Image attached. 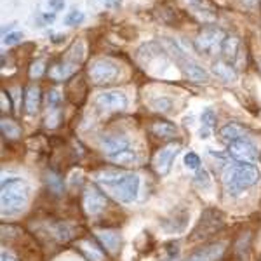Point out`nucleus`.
<instances>
[{
    "mask_svg": "<svg viewBox=\"0 0 261 261\" xmlns=\"http://www.w3.org/2000/svg\"><path fill=\"white\" fill-rule=\"evenodd\" d=\"M58 122H60V110H54L50 117H47V127H56Z\"/></svg>",
    "mask_w": 261,
    "mask_h": 261,
    "instance_id": "obj_35",
    "label": "nucleus"
},
{
    "mask_svg": "<svg viewBox=\"0 0 261 261\" xmlns=\"http://www.w3.org/2000/svg\"><path fill=\"white\" fill-rule=\"evenodd\" d=\"M120 73V66L110 58H98L91 63L89 66V77L96 86H105L117 81Z\"/></svg>",
    "mask_w": 261,
    "mask_h": 261,
    "instance_id": "obj_4",
    "label": "nucleus"
},
{
    "mask_svg": "<svg viewBox=\"0 0 261 261\" xmlns=\"http://www.w3.org/2000/svg\"><path fill=\"white\" fill-rule=\"evenodd\" d=\"M40 107V89L37 86H30L27 89V94H24V108H27V113H33L39 112Z\"/></svg>",
    "mask_w": 261,
    "mask_h": 261,
    "instance_id": "obj_19",
    "label": "nucleus"
},
{
    "mask_svg": "<svg viewBox=\"0 0 261 261\" xmlns=\"http://www.w3.org/2000/svg\"><path fill=\"white\" fill-rule=\"evenodd\" d=\"M150 130H151V134H155L157 138H172L178 133L176 125L171 124V122H153V124L150 125Z\"/></svg>",
    "mask_w": 261,
    "mask_h": 261,
    "instance_id": "obj_21",
    "label": "nucleus"
},
{
    "mask_svg": "<svg viewBox=\"0 0 261 261\" xmlns=\"http://www.w3.org/2000/svg\"><path fill=\"white\" fill-rule=\"evenodd\" d=\"M230 155L237 161H241L244 164H256L259 161V151L258 146L252 141L246 140H239L235 143H230Z\"/></svg>",
    "mask_w": 261,
    "mask_h": 261,
    "instance_id": "obj_8",
    "label": "nucleus"
},
{
    "mask_svg": "<svg viewBox=\"0 0 261 261\" xmlns=\"http://www.w3.org/2000/svg\"><path fill=\"white\" fill-rule=\"evenodd\" d=\"M0 127H2V133H4V136H7V138H19L21 136V127L16 122H12L9 119H2V124H0Z\"/></svg>",
    "mask_w": 261,
    "mask_h": 261,
    "instance_id": "obj_24",
    "label": "nucleus"
},
{
    "mask_svg": "<svg viewBox=\"0 0 261 261\" xmlns=\"http://www.w3.org/2000/svg\"><path fill=\"white\" fill-rule=\"evenodd\" d=\"M172 53L176 54L179 70L183 71V75L188 79V81H192L195 84H207L209 82V73L205 71L204 66H200L199 63L193 61L192 58L181 54V50L176 47V45H174V49H172Z\"/></svg>",
    "mask_w": 261,
    "mask_h": 261,
    "instance_id": "obj_6",
    "label": "nucleus"
},
{
    "mask_svg": "<svg viewBox=\"0 0 261 261\" xmlns=\"http://www.w3.org/2000/svg\"><path fill=\"white\" fill-rule=\"evenodd\" d=\"M30 200V185L18 176H6L2 179V193H0V204H2L4 216H14L24 211Z\"/></svg>",
    "mask_w": 261,
    "mask_h": 261,
    "instance_id": "obj_2",
    "label": "nucleus"
},
{
    "mask_svg": "<svg viewBox=\"0 0 261 261\" xmlns=\"http://www.w3.org/2000/svg\"><path fill=\"white\" fill-rule=\"evenodd\" d=\"M108 161L119 164V166H130V164L138 162V153H136V150H134L133 146H129V148L119 151L117 155H112Z\"/></svg>",
    "mask_w": 261,
    "mask_h": 261,
    "instance_id": "obj_22",
    "label": "nucleus"
},
{
    "mask_svg": "<svg viewBox=\"0 0 261 261\" xmlns=\"http://www.w3.org/2000/svg\"><path fill=\"white\" fill-rule=\"evenodd\" d=\"M185 166L188 167V169H200V159L197 153H193V151H188L187 155H185Z\"/></svg>",
    "mask_w": 261,
    "mask_h": 261,
    "instance_id": "obj_30",
    "label": "nucleus"
},
{
    "mask_svg": "<svg viewBox=\"0 0 261 261\" xmlns=\"http://www.w3.org/2000/svg\"><path fill=\"white\" fill-rule=\"evenodd\" d=\"M213 73L216 75L218 79H221L223 82H235L237 81V71L231 66V63L225 61V60H218L213 65Z\"/></svg>",
    "mask_w": 261,
    "mask_h": 261,
    "instance_id": "obj_16",
    "label": "nucleus"
},
{
    "mask_svg": "<svg viewBox=\"0 0 261 261\" xmlns=\"http://www.w3.org/2000/svg\"><path fill=\"white\" fill-rule=\"evenodd\" d=\"M239 47H241V40H239L235 35H226L221 44L223 60L228 61V63L235 61V58H237V54H239Z\"/></svg>",
    "mask_w": 261,
    "mask_h": 261,
    "instance_id": "obj_17",
    "label": "nucleus"
},
{
    "mask_svg": "<svg viewBox=\"0 0 261 261\" xmlns=\"http://www.w3.org/2000/svg\"><path fill=\"white\" fill-rule=\"evenodd\" d=\"M225 252V244L223 242H214V244H209V246L202 247L197 252L188 258L187 261H218L223 256Z\"/></svg>",
    "mask_w": 261,
    "mask_h": 261,
    "instance_id": "obj_13",
    "label": "nucleus"
},
{
    "mask_svg": "<svg viewBox=\"0 0 261 261\" xmlns=\"http://www.w3.org/2000/svg\"><path fill=\"white\" fill-rule=\"evenodd\" d=\"M259 71H261V63H259Z\"/></svg>",
    "mask_w": 261,
    "mask_h": 261,
    "instance_id": "obj_40",
    "label": "nucleus"
},
{
    "mask_svg": "<svg viewBox=\"0 0 261 261\" xmlns=\"http://www.w3.org/2000/svg\"><path fill=\"white\" fill-rule=\"evenodd\" d=\"M98 239L110 252H117L122 244V235L117 230H99L96 231Z\"/></svg>",
    "mask_w": 261,
    "mask_h": 261,
    "instance_id": "obj_15",
    "label": "nucleus"
},
{
    "mask_svg": "<svg viewBox=\"0 0 261 261\" xmlns=\"http://www.w3.org/2000/svg\"><path fill=\"white\" fill-rule=\"evenodd\" d=\"M96 107L103 112H122L127 108V96L120 91L101 92L96 96Z\"/></svg>",
    "mask_w": 261,
    "mask_h": 261,
    "instance_id": "obj_9",
    "label": "nucleus"
},
{
    "mask_svg": "<svg viewBox=\"0 0 261 261\" xmlns=\"http://www.w3.org/2000/svg\"><path fill=\"white\" fill-rule=\"evenodd\" d=\"M200 122H202V129L205 130H211L216 124V113H214L211 108H205L200 115Z\"/></svg>",
    "mask_w": 261,
    "mask_h": 261,
    "instance_id": "obj_27",
    "label": "nucleus"
},
{
    "mask_svg": "<svg viewBox=\"0 0 261 261\" xmlns=\"http://www.w3.org/2000/svg\"><path fill=\"white\" fill-rule=\"evenodd\" d=\"M21 39H23V33L21 32H12V33H7V35H4V45H14L18 44V42H21Z\"/></svg>",
    "mask_w": 261,
    "mask_h": 261,
    "instance_id": "obj_32",
    "label": "nucleus"
},
{
    "mask_svg": "<svg viewBox=\"0 0 261 261\" xmlns=\"http://www.w3.org/2000/svg\"><path fill=\"white\" fill-rule=\"evenodd\" d=\"M225 32L218 27H205L199 32V35L193 40V47L199 53L204 54H211L216 49L221 50V44L225 40Z\"/></svg>",
    "mask_w": 261,
    "mask_h": 261,
    "instance_id": "obj_5",
    "label": "nucleus"
},
{
    "mask_svg": "<svg viewBox=\"0 0 261 261\" xmlns=\"http://www.w3.org/2000/svg\"><path fill=\"white\" fill-rule=\"evenodd\" d=\"M60 101H61V96H60V92H58V91H50L47 94V105L53 108V110H58V105H60Z\"/></svg>",
    "mask_w": 261,
    "mask_h": 261,
    "instance_id": "obj_33",
    "label": "nucleus"
},
{
    "mask_svg": "<svg viewBox=\"0 0 261 261\" xmlns=\"http://www.w3.org/2000/svg\"><path fill=\"white\" fill-rule=\"evenodd\" d=\"M47 183H49V187L53 188L56 193H60L61 192V179L58 178L56 174H49L47 176Z\"/></svg>",
    "mask_w": 261,
    "mask_h": 261,
    "instance_id": "obj_34",
    "label": "nucleus"
},
{
    "mask_svg": "<svg viewBox=\"0 0 261 261\" xmlns=\"http://www.w3.org/2000/svg\"><path fill=\"white\" fill-rule=\"evenodd\" d=\"M49 7L53 11H61L65 7V0H49Z\"/></svg>",
    "mask_w": 261,
    "mask_h": 261,
    "instance_id": "obj_36",
    "label": "nucleus"
},
{
    "mask_svg": "<svg viewBox=\"0 0 261 261\" xmlns=\"http://www.w3.org/2000/svg\"><path fill=\"white\" fill-rule=\"evenodd\" d=\"M105 207H107V199H105L103 193H99L94 188L86 190V193H84V209H86V213L89 216H96Z\"/></svg>",
    "mask_w": 261,
    "mask_h": 261,
    "instance_id": "obj_11",
    "label": "nucleus"
},
{
    "mask_svg": "<svg viewBox=\"0 0 261 261\" xmlns=\"http://www.w3.org/2000/svg\"><path fill=\"white\" fill-rule=\"evenodd\" d=\"M84 21V14L81 11L73 9L68 12V16L65 18V24H68V27H77V24H81Z\"/></svg>",
    "mask_w": 261,
    "mask_h": 261,
    "instance_id": "obj_29",
    "label": "nucleus"
},
{
    "mask_svg": "<svg viewBox=\"0 0 261 261\" xmlns=\"http://www.w3.org/2000/svg\"><path fill=\"white\" fill-rule=\"evenodd\" d=\"M96 181L101 185L107 193H110L113 199L124 204H130L140 195L141 179L134 172H117V171H105L96 174Z\"/></svg>",
    "mask_w": 261,
    "mask_h": 261,
    "instance_id": "obj_1",
    "label": "nucleus"
},
{
    "mask_svg": "<svg viewBox=\"0 0 261 261\" xmlns=\"http://www.w3.org/2000/svg\"><path fill=\"white\" fill-rule=\"evenodd\" d=\"M2 261H18L14 258V256L11 254V252H7V251H2Z\"/></svg>",
    "mask_w": 261,
    "mask_h": 261,
    "instance_id": "obj_37",
    "label": "nucleus"
},
{
    "mask_svg": "<svg viewBox=\"0 0 261 261\" xmlns=\"http://www.w3.org/2000/svg\"><path fill=\"white\" fill-rule=\"evenodd\" d=\"M246 134H247L246 129L239 124H226V125H223L220 130V136L228 143V145L239 140H246Z\"/></svg>",
    "mask_w": 261,
    "mask_h": 261,
    "instance_id": "obj_18",
    "label": "nucleus"
},
{
    "mask_svg": "<svg viewBox=\"0 0 261 261\" xmlns=\"http://www.w3.org/2000/svg\"><path fill=\"white\" fill-rule=\"evenodd\" d=\"M81 247H82V251L86 252V256H87V259H91V261H103L105 259V254L101 252L99 249H96L92 244L89 242H82L81 244Z\"/></svg>",
    "mask_w": 261,
    "mask_h": 261,
    "instance_id": "obj_26",
    "label": "nucleus"
},
{
    "mask_svg": "<svg viewBox=\"0 0 261 261\" xmlns=\"http://www.w3.org/2000/svg\"><path fill=\"white\" fill-rule=\"evenodd\" d=\"M50 42H53V44H61V42H65V35H53Z\"/></svg>",
    "mask_w": 261,
    "mask_h": 261,
    "instance_id": "obj_38",
    "label": "nucleus"
},
{
    "mask_svg": "<svg viewBox=\"0 0 261 261\" xmlns=\"http://www.w3.org/2000/svg\"><path fill=\"white\" fill-rule=\"evenodd\" d=\"M223 220L220 211H214V209H207L204 214L200 216V221L197 225V228L193 230V235L190 237V241H199V239H205L209 235H213L214 231H218L223 226Z\"/></svg>",
    "mask_w": 261,
    "mask_h": 261,
    "instance_id": "obj_7",
    "label": "nucleus"
},
{
    "mask_svg": "<svg viewBox=\"0 0 261 261\" xmlns=\"http://www.w3.org/2000/svg\"><path fill=\"white\" fill-rule=\"evenodd\" d=\"M130 143L125 136H119V134H110V136H105L101 140V150L107 155V159H110L112 155H117L119 151L129 148Z\"/></svg>",
    "mask_w": 261,
    "mask_h": 261,
    "instance_id": "obj_12",
    "label": "nucleus"
},
{
    "mask_svg": "<svg viewBox=\"0 0 261 261\" xmlns=\"http://www.w3.org/2000/svg\"><path fill=\"white\" fill-rule=\"evenodd\" d=\"M53 233L60 242H66L73 237V230H71V226L66 225V223H58V225H54Z\"/></svg>",
    "mask_w": 261,
    "mask_h": 261,
    "instance_id": "obj_23",
    "label": "nucleus"
},
{
    "mask_svg": "<svg viewBox=\"0 0 261 261\" xmlns=\"http://www.w3.org/2000/svg\"><path fill=\"white\" fill-rule=\"evenodd\" d=\"M195 183L199 188H209L211 187V178H209V172L202 167V169H197V176H195Z\"/></svg>",
    "mask_w": 261,
    "mask_h": 261,
    "instance_id": "obj_28",
    "label": "nucleus"
},
{
    "mask_svg": "<svg viewBox=\"0 0 261 261\" xmlns=\"http://www.w3.org/2000/svg\"><path fill=\"white\" fill-rule=\"evenodd\" d=\"M84 56H86V47H84V42L77 40V42H73V44H71V47L68 50H66L65 60L68 63H71V65L79 66L84 61Z\"/></svg>",
    "mask_w": 261,
    "mask_h": 261,
    "instance_id": "obj_20",
    "label": "nucleus"
},
{
    "mask_svg": "<svg viewBox=\"0 0 261 261\" xmlns=\"http://www.w3.org/2000/svg\"><path fill=\"white\" fill-rule=\"evenodd\" d=\"M179 153V145H167L164 146L162 150L157 151V155H155L153 159V166H155V171L159 172V174H167V172L171 171V166L172 162H174L176 155Z\"/></svg>",
    "mask_w": 261,
    "mask_h": 261,
    "instance_id": "obj_10",
    "label": "nucleus"
},
{
    "mask_svg": "<svg viewBox=\"0 0 261 261\" xmlns=\"http://www.w3.org/2000/svg\"><path fill=\"white\" fill-rule=\"evenodd\" d=\"M79 66L71 65V63H68L66 60H63L61 63H56V65L50 66L49 70V77L53 79V81H58V82H63L66 81V79H70L71 75L77 71Z\"/></svg>",
    "mask_w": 261,
    "mask_h": 261,
    "instance_id": "obj_14",
    "label": "nucleus"
},
{
    "mask_svg": "<svg viewBox=\"0 0 261 261\" xmlns=\"http://www.w3.org/2000/svg\"><path fill=\"white\" fill-rule=\"evenodd\" d=\"M188 2H192V4H200L202 0H188Z\"/></svg>",
    "mask_w": 261,
    "mask_h": 261,
    "instance_id": "obj_39",
    "label": "nucleus"
},
{
    "mask_svg": "<svg viewBox=\"0 0 261 261\" xmlns=\"http://www.w3.org/2000/svg\"><path fill=\"white\" fill-rule=\"evenodd\" d=\"M44 71H45V63L42 60H39V61H35L30 66V77L32 79H39V77L44 75Z\"/></svg>",
    "mask_w": 261,
    "mask_h": 261,
    "instance_id": "obj_31",
    "label": "nucleus"
},
{
    "mask_svg": "<svg viewBox=\"0 0 261 261\" xmlns=\"http://www.w3.org/2000/svg\"><path fill=\"white\" fill-rule=\"evenodd\" d=\"M150 107L153 108L155 112L161 113H169L172 110V99L166 98V96H161V98H155L150 101Z\"/></svg>",
    "mask_w": 261,
    "mask_h": 261,
    "instance_id": "obj_25",
    "label": "nucleus"
},
{
    "mask_svg": "<svg viewBox=\"0 0 261 261\" xmlns=\"http://www.w3.org/2000/svg\"><path fill=\"white\" fill-rule=\"evenodd\" d=\"M261 178V172L254 164H237L231 166L223 174V185H225L226 192L231 195H239L246 188H251L258 185Z\"/></svg>",
    "mask_w": 261,
    "mask_h": 261,
    "instance_id": "obj_3",
    "label": "nucleus"
}]
</instances>
